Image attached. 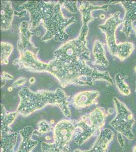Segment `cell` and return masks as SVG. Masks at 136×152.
<instances>
[{
    "mask_svg": "<svg viewBox=\"0 0 136 152\" xmlns=\"http://www.w3.org/2000/svg\"><path fill=\"white\" fill-rule=\"evenodd\" d=\"M18 64L29 70L47 71L55 76L62 85L71 83L79 85L93 84L96 80H104L111 84L113 81L108 72H101L87 66L85 62L65 64L54 59L48 64L40 62L30 52H24Z\"/></svg>",
    "mask_w": 136,
    "mask_h": 152,
    "instance_id": "cell-1",
    "label": "cell"
},
{
    "mask_svg": "<svg viewBox=\"0 0 136 152\" xmlns=\"http://www.w3.org/2000/svg\"><path fill=\"white\" fill-rule=\"evenodd\" d=\"M21 102L17 108L18 113L28 117L35 111L43 109L48 104L57 105L60 108L66 117H70L68 96L64 91L57 89L55 91H41L34 92L27 87L19 92Z\"/></svg>",
    "mask_w": 136,
    "mask_h": 152,
    "instance_id": "cell-2",
    "label": "cell"
},
{
    "mask_svg": "<svg viewBox=\"0 0 136 152\" xmlns=\"http://www.w3.org/2000/svg\"><path fill=\"white\" fill-rule=\"evenodd\" d=\"M27 3L36 9L46 18L35 13H30L32 18H32V21L41 19L45 25V28L49 31L46 40L54 38L57 40L64 41L67 38L65 29L68 25L72 23V19L63 18L60 11L59 4L48 3L43 2H29Z\"/></svg>",
    "mask_w": 136,
    "mask_h": 152,
    "instance_id": "cell-3",
    "label": "cell"
},
{
    "mask_svg": "<svg viewBox=\"0 0 136 152\" xmlns=\"http://www.w3.org/2000/svg\"><path fill=\"white\" fill-rule=\"evenodd\" d=\"M107 116L105 109L102 107H96L89 114L82 116L76 122L74 142L80 146L93 136H98L105 125Z\"/></svg>",
    "mask_w": 136,
    "mask_h": 152,
    "instance_id": "cell-4",
    "label": "cell"
},
{
    "mask_svg": "<svg viewBox=\"0 0 136 152\" xmlns=\"http://www.w3.org/2000/svg\"><path fill=\"white\" fill-rule=\"evenodd\" d=\"M122 23L123 19L121 18V12H117L109 18L104 24L99 26L105 34L109 51L121 61H124L129 57L135 49L134 44L131 42L119 44L116 42V30Z\"/></svg>",
    "mask_w": 136,
    "mask_h": 152,
    "instance_id": "cell-5",
    "label": "cell"
},
{
    "mask_svg": "<svg viewBox=\"0 0 136 152\" xmlns=\"http://www.w3.org/2000/svg\"><path fill=\"white\" fill-rule=\"evenodd\" d=\"M81 36V38L68 42L57 49L54 53V59L65 64H78L90 59V52L85 41V35Z\"/></svg>",
    "mask_w": 136,
    "mask_h": 152,
    "instance_id": "cell-6",
    "label": "cell"
},
{
    "mask_svg": "<svg viewBox=\"0 0 136 152\" xmlns=\"http://www.w3.org/2000/svg\"><path fill=\"white\" fill-rule=\"evenodd\" d=\"M116 115L110 124L114 129L123 135L129 140L135 138L133 127L135 119L132 112L127 106L116 97L113 99Z\"/></svg>",
    "mask_w": 136,
    "mask_h": 152,
    "instance_id": "cell-7",
    "label": "cell"
},
{
    "mask_svg": "<svg viewBox=\"0 0 136 152\" xmlns=\"http://www.w3.org/2000/svg\"><path fill=\"white\" fill-rule=\"evenodd\" d=\"M18 114L17 111L7 112L3 105H1V152H15L14 147L16 144L18 133L13 131L11 125Z\"/></svg>",
    "mask_w": 136,
    "mask_h": 152,
    "instance_id": "cell-8",
    "label": "cell"
},
{
    "mask_svg": "<svg viewBox=\"0 0 136 152\" xmlns=\"http://www.w3.org/2000/svg\"><path fill=\"white\" fill-rule=\"evenodd\" d=\"M76 121L63 120L54 127L53 143L62 149L70 148L69 143L73 139Z\"/></svg>",
    "mask_w": 136,
    "mask_h": 152,
    "instance_id": "cell-9",
    "label": "cell"
},
{
    "mask_svg": "<svg viewBox=\"0 0 136 152\" xmlns=\"http://www.w3.org/2000/svg\"><path fill=\"white\" fill-rule=\"evenodd\" d=\"M119 3L126 10V14L123 19V28L121 32L126 35V38H129L131 34L134 31L133 23L136 20V1H121Z\"/></svg>",
    "mask_w": 136,
    "mask_h": 152,
    "instance_id": "cell-10",
    "label": "cell"
},
{
    "mask_svg": "<svg viewBox=\"0 0 136 152\" xmlns=\"http://www.w3.org/2000/svg\"><path fill=\"white\" fill-rule=\"evenodd\" d=\"M114 133L109 128H104L101 131L91 148L84 152H107L110 143L113 140Z\"/></svg>",
    "mask_w": 136,
    "mask_h": 152,
    "instance_id": "cell-11",
    "label": "cell"
},
{
    "mask_svg": "<svg viewBox=\"0 0 136 152\" xmlns=\"http://www.w3.org/2000/svg\"><path fill=\"white\" fill-rule=\"evenodd\" d=\"M35 133V130L31 126H26L19 132L21 140L16 152H33L38 145V142L32 139V136Z\"/></svg>",
    "mask_w": 136,
    "mask_h": 152,
    "instance_id": "cell-12",
    "label": "cell"
},
{
    "mask_svg": "<svg viewBox=\"0 0 136 152\" xmlns=\"http://www.w3.org/2000/svg\"><path fill=\"white\" fill-rule=\"evenodd\" d=\"M99 95L96 91L82 92L74 97L73 103L76 109L85 108L96 103Z\"/></svg>",
    "mask_w": 136,
    "mask_h": 152,
    "instance_id": "cell-13",
    "label": "cell"
},
{
    "mask_svg": "<svg viewBox=\"0 0 136 152\" xmlns=\"http://www.w3.org/2000/svg\"><path fill=\"white\" fill-rule=\"evenodd\" d=\"M93 53L96 58V63L104 68L109 66V61L105 56V51L103 45L100 41H96L93 47Z\"/></svg>",
    "mask_w": 136,
    "mask_h": 152,
    "instance_id": "cell-14",
    "label": "cell"
},
{
    "mask_svg": "<svg viewBox=\"0 0 136 152\" xmlns=\"http://www.w3.org/2000/svg\"><path fill=\"white\" fill-rule=\"evenodd\" d=\"M1 9V28L2 30H7L10 27L13 11L11 9L10 3L7 2H2Z\"/></svg>",
    "mask_w": 136,
    "mask_h": 152,
    "instance_id": "cell-15",
    "label": "cell"
},
{
    "mask_svg": "<svg viewBox=\"0 0 136 152\" xmlns=\"http://www.w3.org/2000/svg\"><path fill=\"white\" fill-rule=\"evenodd\" d=\"M126 78V76H124L121 73H117L115 76V82L119 92L122 95L128 96L131 94V90L125 82Z\"/></svg>",
    "mask_w": 136,
    "mask_h": 152,
    "instance_id": "cell-16",
    "label": "cell"
},
{
    "mask_svg": "<svg viewBox=\"0 0 136 152\" xmlns=\"http://www.w3.org/2000/svg\"><path fill=\"white\" fill-rule=\"evenodd\" d=\"M42 152H71V149H62L57 147L53 142L47 143L43 142L41 145Z\"/></svg>",
    "mask_w": 136,
    "mask_h": 152,
    "instance_id": "cell-17",
    "label": "cell"
},
{
    "mask_svg": "<svg viewBox=\"0 0 136 152\" xmlns=\"http://www.w3.org/2000/svg\"><path fill=\"white\" fill-rule=\"evenodd\" d=\"M37 129L35 130V133L37 132L40 134H46L50 132L54 131V128L51 125L44 120L39 121L37 124Z\"/></svg>",
    "mask_w": 136,
    "mask_h": 152,
    "instance_id": "cell-18",
    "label": "cell"
},
{
    "mask_svg": "<svg viewBox=\"0 0 136 152\" xmlns=\"http://www.w3.org/2000/svg\"><path fill=\"white\" fill-rule=\"evenodd\" d=\"M1 50H2V61L6 59L9 56H10L11 52L12 51V46L10 44L8 43H2L1 44Z\"/></svg>",
    "mask_w": 136,
    "mask_h": 152,
    "instance_id": "cell-19",
    "label": "cell"
},
{
    "mask_svg": "<svg viewBox=\"0 0 136 152\" xmlns=\"http://www.w3.org/2000/svg\"><path fill=\"white\" fill-rule=\"evenodd\" d=\"M124 135L121 134V133H117V140L119 143V145H121V147L124 148L125 145V141H124Z\"/></svg>",
    "mask_w": 136,
    "mask_h": 152,
    "instance_id": "cell-20",
    "label": "cell"
},
{
    "mask_svg": "<svg viewBox=\"0 0 136 152\" xmlns=\"http://www.w3.org/2000/svg\"><path fill=\"white\" fill-rule=\"evenodd\" d=\"M114 112V110L113 109H111V108L109 109L108 111V113L110 115H112V114H113Z\"/></svg>",
    "mask_w": 136,
    "mask_h": 152,
    "instance_id": "cell-21",
    "label": "cell"
},
{
    "mask_svg": "<svg viewBox=\"0 0 136 152\" xmlns=\"http://www.w3.org/2000/svg\"><path fill=\"white\" fill-rule=\"evenodd\" d=\"M73 152H83V151L81 150L80 149H76Z\"/></svg>",
    "mask_w": 136,
    "mask_h": 152,
    "instance_id": "cell-22",
    "label": "cell"
},
{
    "mask_svg": "<svg viewBox=\"0 0 136 152\" xmlns=\"http://www.w3.org/2000/svg\"><path fill=\"white\" fill-rule=\"evenodd\" d=\"M134 31L135 33V35H136V25L134 26Z\"/></svg>",
    "mask_w": 136,
    "mask_h": 152,
    "instance_id": "cell-23",
    "label": "cell"
},
{
    "mask_svg": "<svg viewBox=\"0 0 136 152\" xmlns=\"http://www.w3.org/2000/svg\"><path fill=\"white\" fill-rule=\"evenodd\" d=\"M133 152H136V146H135L134 148Z\"/></svg>",
    "mask_w": 136,
    "mask_h": 152,
    "instance_id": "cell-24",
    "label": "cell"
},
{
    "mask_svg": "<svg viewBox=\"0 0 136 152\" xmlns=\"http://www.w3.org/2000/svg\"><path fill=\"white\" fill-rule=\"evenodd\" d=\"M135 92H136V81H135Z\"/></svg>",
    "mask_w": 136,
    "mask_h": 152,
    "instance_id": "cell-25",
    "label": "cell"
},
{
    "mask_svg": "<svg viewBox=\"0 0 136 152\" xmlns=\"http://www.w3.org/2000/svg\"><path fill=\"white\" fill-rule=\"evenodd\" d=\"M134 69L135 71V72H136V66H135Z\"/></svg>",
    "mask_w": 136,
    "mask_h": 152,
    "instance_id": "cell-26",
    "label": "cell"
}]
</instances>
